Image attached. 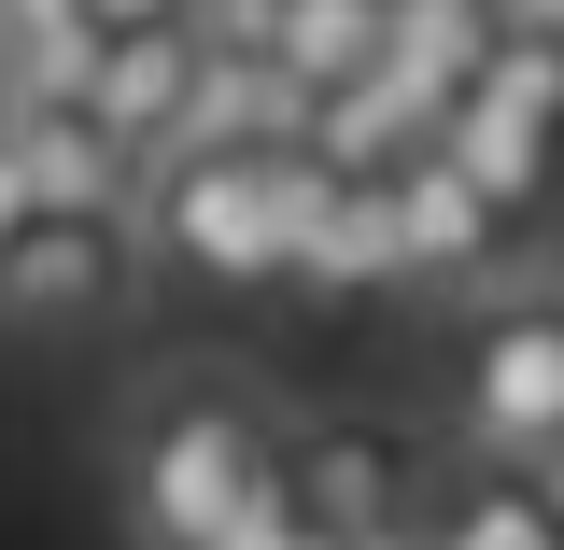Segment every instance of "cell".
<instances>
[{"mask_svg": "<svg viewBox=\"0 0 564 550\" xmlns=\"http://www.w3.org/2000/svg\"><path fill=\"white\" fill-rule=\"evenodd\" d=\"M367 184H381V282H494V269H508V240H522V226H508L437 141H410V155L367 170Z\"/></svg>", "mask_w": 564, "mask_h": 550, "instance_id": "obj_7", "label": "cell"}, {"mask_svg": "<svg viewBox=\"0 0 564 550\" xmlns=\"http://www.w3.org/2000/svg\"><path fill=\"white\" fill-rule=\"evenodd\" d=\"M0 141H14V170H29L43 212H128V155L85 114H0Z\"/></svg>", "mask_w": 564, "mask_h": 550, "instance_id": "obj_12", "label": "cell"}, {"mask_svg": "<svg viewBox=\"0 0 564 550\" xmlns=\"http://www.w3.org/2000/svg\"><path fill=\"white\" fill-rule=\"evenodd\" d=\"M29 212H43V198H29V170H14V141H0V226H29Z\"/></svg>", "mask_w": 564, "mask_h": 550, "instance_id": "obj_16", "label": "cell"}, {"mask_svg": "<svg viewBox=\"0 0 564 550\" xmlns=\"http://www.w3.org/2000/svg\"><path fill=\"white\" fill-rule=\"evenodd\" d=\"M494 57V0H381V57H367V85L410 114V141L452 114V85Z\"/></svg>", "mask_w": 564, "mask_h": 550, "instance_id": "obj_9", "label": "cell"}, {"mask_svg": "<svg viewBox=\"0 0 564 550\" xmlns=\"http://www.w3.org/2000/svg\"><path fill=\"white\" fill-rule=\"evenodd\" d=\"M423 141H437V155H452L508 226H522V212H551V198H564V43L494 29V57L452 85V114H437Z\"/></svg>", "mask_w": 564, "mask_h": 550, "instance_id": "obj_3", "label": "cell"}, {"mask_svg": "<svg viewBox=\"0 0 564 550\" xmlns=\"http://www.w3.org/2000/svg\"><path fill=\"white\" fill-rule=\"evenodd\" d=\"M85 14H99V29H141V14H170V0H85Z\"/></svg>", "mask_w": 564, "mask_h": 550, "instance_id": "obj_17", "label": "cell"}, {"mask_svg": "<svg viewBox=\"0 0 564 550\" xmlns=\"http://www.w3.org/2000/svg\"><path fill=\"white\" fill-rule=\"evenodd\" d=\"M226 550H339V537H325V522H296V508H254Z\"/></svg>", "mask_w": 564, "mask_h": 550, "instance_id": "obj_13", "label": "cell"}, {"mask_svg": "<svg viewBox=\"0 0 564 550\" xmlns=\"http://www.w3.org/2000/svg\"><path fill=\"white\" fill-rule=\"evenodd\" d=\"M410 550H564V508L522 481V466H466V481L423 508Z\"/></svg>", "mask_w": 564, "mask_h": 550, "instance_id": "obj_11", "label": "cell"}, {"mask_svg": "<svg viewBox=\"0 0 564 550\" xmlns=\"http://www.w3.org/2000/svg\"><path fill=\"white\" fill-rule=\"evenodd\" d=\"M254 57H269L296 99H325V85H352V71L381 57V0H269V14H254Z\"/></svg>", "mask_w": 564, "mask_h": 550, "instance_id": "obj_10", "label": "cell"}, {"mask_svg": "<svg viewBox=\"0 0 564 550\" xmlns=\"http://www.w3.org/2000/svg\"><path fill=\"white\" fill-rule=\"evenodd\" d=\"M184 99H198V29L184 14H141V29H99V71H85V128L128 155V184H141V155H170L184 141Z\"/></svg>", "mask_w": 564, "mask_h": 550, "instance_id": "obj_8", "label": "cell"}, {"mask_svg": "<svg viewBox=\"0 0 564 550\" xmlns=\"http://www.w3.org/2000/svg\"><path fill=\"white\" fill-rule=\"evenodd\" d=\"M254 508H282L269 423L240 410L226 381H155V410L128 438V522L141 550H226Z\"/></svg>", "mask_w": 564, "mask_h": 550, "instance_id": "obj_2", "label": "cell"}, {"mask_svg": "<svg viewBox=\"0 0 564 550\" xmlns=\"http://www.w3.org/2000/svg\"><path fill=\"white\" fill-rule=\"evenodd\" d=\"M452 410H466V452L480 466H551L564 452V296H494L466 325Z\"/></svg>", "mask_w": 564, "mask_h": 550, "instance_id": "obj_4", "label": "cell"}, {"mask_svg": "<svg viewBox=\"0 0 564 550\" xmlns=\"http://www.w3.org/2000/svg\"><path fill=\"white\" fill-rule=\"evenodd\" d=\"M170 14H184L198 43H254V14H269V0H170Z\"/></svg>", "mask_w": 564, "mask_h": 550, "instance_id": "obj_14", "label": "cell"}, {"mask_svg": "<svg viewBox=\"0 0 564 550\" xmlns=\"http://www.w3.org/2000/svg\"><path fill=\"white\" fill-rule=\"evenodd\" d=\"M141 282L128 212H29L0 226V325H113Z\"/></svg>", "mask_w": 564, "mask_h": 550, "instance_id": "obj_6", "label": "cell"}, {"mask_svg": "<svg viewBox=\"0 0 564 550\" xmlns=\"http://www.w3.org/2000/svg\"><path fill=\"white\" fill-rule=\"evenodd\" d=\"M141 240L212 296L296 282V141H170L141 155Z\"/></svg>", "mask_w": 564, "mask_h": 550, "instance_id": "obj_1", "label": "cell"}, {"mask_svg": "<svg viewBox=\"0 0 564 550\" xmlns=\"http://www.w3.org/2000/svg\"><path fill=\"white\" fill-rule=\"evenodd\" d=\"M494 29H522V43H564V0H494Z\"/></svg>", "mask_w": 564, "mask_h": 550, "instance_id": "obj_15", "label": "cell"}, {"mask_svg": "<svg viewBox=\"0 0 564 550\" xmlns=\"http://www.w3.org/2000/svg\"><path fill=\"white\" fill-rule=\"evenodd\" d=\"M282 466V508L296 522H325L339 550H410L423 537V466L395 423H296V438H269Z\"/></svg>", "mask_w": 564, "mask_h": 550, "instance_id": "obj_5", "label": "cell"}]
</instances>
